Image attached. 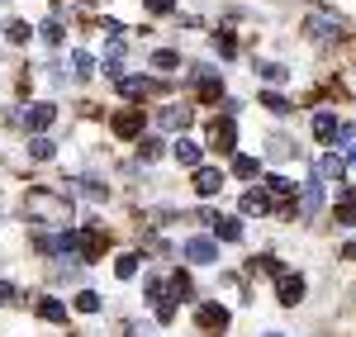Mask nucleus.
I'll return each mask as SVG.
<instances>
[{
	"label": "nucleus",
	"mask_w": 356,
	"mask_h": 337,
	"mask_svg": "<svg viewBox=\"0 0 356 337\" xmlns=\"http://www.w3.org/2000/svg\"><path fill=\"white\" fill-rule=\"evenodd\" d=\"M29 214H38L43 224H72V204L48 195V190H33V195H29Z\"/></svg>",
	"instance_id": "nucleus-1"
},
{
	"label": "nucleus",
	"mask_w": 356,
	"mask_h": 337,
	"mask_svg": "<svg viewBox=\"0 0 356 337\" xmlns=\"http://www.w3.org/2000/svg\"><path fill=\"white\" fill-rule=\"evenodd\" d=\"M181 252H186V261H195V266H214V261H219V247H214L209 238H186Z\"/></svg>",
	"instance_id": "nucleus-2"
},
{
	"label": "nucleus",
	"mask_w": 356,
	"mask_h": 337,
	"mask_svg": "<svg viewBox=\"0 0 356 337\" xmlns=\"http://www.w3.org/2000/svg\"><path fill=\"white\" fill-rule=\"evenodd\" d=\"M233 142H238V129H233V114H223V119H214V129H209V147H214V152H233Z\"/></svg>",
	"instance_id": "nucleus-3"
},
{
	"label": "nucleus",
	"mask_w": 356,
	"mask_h": 337,
	"mask_svg": "<svg viewBox=\"0 0 356 337\" xmlns=\"http://www.w3.org/2000/svg\"><path fill=\"white\" fill-rule=\"evenodd\" d=\"M275 295H280L285 309H295V304L304 299V281H300V276H290V271H280V276H275Z\"/></svg>",
	"instance_id": "nucleus-4"
},
{
	"label": "nucleus",
	"mask_w": 356,
	"mask_h": 337,
	"mask_svg": "<svg viewBox=\"0 0 356 337\" xmlns=\"http://www.w3.org/2000/svg\"><path fill=\"white\" fill-rule=\"evenodd\" d=\"M53 119H57V105H48V100H38V105H29V110H24V124L33 129V133H43Z\"/></svg>",
	"instance_id": "nucleus-5"
},
{
	"label": "nucleus",
	"mask_w": 356,
	"mask_h": 337,
	"mask_svg": "<svg viewBox=\"0 0 356 337\" xmlns=\"http://www.w3.org/2000/svg\"><path fill=\"white\" fill-rule=\"evenodd\" d=\"M114 133H119V138H138V133H143V110L114 114Z\"/></svg>",
	"instance_id": "nucleus-6"
},
{
	"label": "nucleus",
	"mask_w": 356,
	"mask_h": 337,
	"mask_svg": "<svg viewBox=\"0 0 356 337\" xmlns=\"http://www.w3.org/2000/svg\"><path fill=\"white\" fill-rule=\"evenodd\" d=\"M195 190H200V195H219V190H223V171L200 167V171H195Z\"/></svg>",
	"instance_id": "nucleus-7"
},
{
	"label": "nucleus",
	"mask_w": 356,
	"mask_h": 337,
	"mask_svg": "<svg viewBox=\"0 0 356 337\" xmlns=\"http://www.w3.org/2000/svg\"><path fill=\"white\" fill-rule=\"evenodd\" d=\"M323 209V186L314 181V186H304V195H300V219H314Z\"/></svg>",
	"instance_id": "nucleus-8"
},
{
	"label": "nucleus",
	"mask_w": 356,
	"mask_h": 337,
	"mask_svg": "<svg viewBox=\"0 0 356 337\" xmlns=\"http://www.w3.org/2000/svg\"><path fill=\"white\" fill-rule=\"evenodd\" d=\"M171 152H176V162H181V167L200 171V142H191V138H176V142H171Z\"/></svg>",
	"instance_id": "nucleus-9"
},
{
	"label": "nucleus",
	"mask_w": 356,
	"mask_h": 337,
	"mask_svg": "<svg viewBox=\"0 0 356 337\" xmlns=\"http://www.w3.org/2000/svg\"><path fill=\"white\" fill-rule=\"evenodd\" d=\"M204 224H214V233H219L223 243H238V238H243V224H238V219H219V214H204Z\"/></svg>",
	"instance_id": "nucleus-10"
},
{
	"label": "nucleus",
	"mask_w": 356,
	"mask_h": 337,
	"mask_svg": "<svg viewBox=\"0 0 356 337\" xmlns=\"http://www.w3.org/2000/svg\"><path fill=\"white\" fill-rule=\"evenodd\" d=\"M53 152H57L53 138H43V133H33V138H29V157H33V162H53Z\"/></svg>",
	"instance_id": "nucleus-11"
},
{
	"label": "nucleus",
	"mask_w": 356,
	"mask_h": 337,
	"mask_svg": "<svg viewBox=\"0 0 356 337\" xmlns=\"http://www.w3.org/2000/svg\"><path fill=\"white\" fill-rule=\"evenodd\" d=\"M314 138H337V114H328V110H318L314 114Z\"/></svg>",
	"instance_id": "nucleus-12"
},
{
	"label": "nucleus",
	"mask_w": 356,
	"mask_h": 337,
	"mask_svg": "<svg viewBox=\"0 0 356 337\" xmlns=\"http://www.w3.org/2000/svg\"><path fill=\"white\" fill-rule=\"evenodd\" d=\"M195 318H200V328H223V323H228V309H219V304H200Z\"/></svg>",
	"instance_id": "nucleus-13"
},
{
	"label": "nucleus",
	"mask_w": 356,
	"mask_h": 337,
	"mask_svg": "<svg viewBox=\"0 0 356 337\" xmlns=\"http://www.w3.org/2000/svg\"><path fill=\"white\" fill-rule=\"evenodd\" d=\"M309 33H314V38H337L342 24H337V19H323V15H314V19H309Z\"/></svg>",
	"instance_id": "nucleus-14"
},
{
	"label": "nucleus",
	"mask_w": 356,
	"mask_h": 337,
	"mask_svg": "<svg viewBox=\"0 0 356 337\" xmlns=\"http://www.w3.org/2000/svg\"><path fill=\"white\" fill-rule=\"evenodd\" d=\"M38 318H48V323H67V304H62V299H38Z\"/></svg>",
	"instance_id": "nucleus-15"
},
{
	"label": "nucleus",
	"mask_w": 356,
	"mask_h": 337,
	"mask_svg": "<svg viewBox=\"0 0 356 337\" xmlns=\"http://www.w3.org/2000/svg\"><path fill=\"white\" fill-rule=\"evenodd\" d=\"M119 90H124L129 100H138V95H147V90H152V81H147V76H119Z\"/></svg>",
	"instance_id": "nucleus-16"
},
{
	"label": "nucleus",
	"mask_w": 356,
	"mask_h": 337,
	"mask_svg": "<svg viewBox=\"0 0 356 337\" xmlns=\"http://www.w3.org/2000/svg\"><path fill=\"white\" fill-rule=\"evenodd\" d=\"M342 171H347V162H342V157H323V162H318V176H323V181H342Z\"/></svg>",
	"instance_id": "nucleus-17"
},
{
	"label": "nucleus",
	"mask_w": 356,
	"mask_h": 337,
	"mask_svg": "<svg viewBox=\"0 0 356 337\" xmlns=\"http://www.w3.org/2000/svg\"><path fill=\"white\" fill-rule=\"evenodd\" d=\"M200 95H204V100H219L223 95V81L214 76V72H200Z\"/></svg>",
	"instance_id": "nucleus-18"
},
{
	"label": "nucleus",
	"mask_w": 356,
	"mask_h": 337,
	"mask_svg": "<svg viewBox=\"0 0 356 337\" xmlns=\"http://www.w3.org/2000/svg\"><path fill=\"white\" fill-rule=\"evenodd\" d=\"M257 171H261V162H257V157H233V176H243V181H252V176H257Z\"/></svg>",
	"instance_id": "nucleus-19"
},
{
	"label": "nucleus",
	"mask_w": 356,
	"mask_h": 337,
	"mask_svg": "<svg viewBox=\"0 0 356 337\" xmlns=\"http://www.w3.org/2000/svg\"><path fill=\"white\" fill-rule=\"evenodd\" d=\"M114 276H119V281H134V276H138V256L124 252L119 261H114Z\"/></svg>",
	"instance_id": "nucleus-20"
},
{
	"label": "nucleus",
	"mask_w": 356,
	"mask_h": 337,
	"mask_svg": "<svg viewBox=\"0 0 356 337\" xmlns=\"http://www.w3.org/2000/svg\"><path fill=\"white\" fill-rule=\"evenodd\" d=\"M162 124H166V129H186V124H191V110L171 105V110H162Z\"/></svg>",
	"instance_id": "nucleus-21"
},
{
	"label": "nucleus",
	"mask_w": 356,
	"mask_h": 337,
	"mask_svg": "<svg viewBox=\"0 0 356 337\" xmlns=\"http://www.w3.org/2000/svg\"><path fill=\"white\" fill-rule=\"evenodd\" d=\"M290 190H295V186H290L285 176H266V199H285Z\"/></svg>",
	"instance_id": "nucleus-22"
},
{
	"label": "nucleus",
	"mask_w": 356,
	"mask_h": 337,
	"mask_svg": "<svg viewBox=\"0 0 356 337\" xmlns=\"http://www.w3.org/2000/svg\"><path fill=\"white\" fill-rule=\"evenodd\" d=\"M266 209H271V199H266V195H257V190H247V195H243V214H266Z\"/></svg>",
	"instance_id": "nucleus-23"
},
{
	"label": "nucleus",
	"mask_w": 356,
	"mask_h": 337,
	"mask_svg": "<svg viewBox=\"0 0 356 337\" xmlns=\"http://www.w3.org/2000/svg\"><path fill=\"white\" fill-rule=\"evenodd\" d=\"M332 219H337V224H356V190H352L347 199H342L337 209H332Z\"/></svg>",
	"instance_id": "nucleus-24"
},
{
	"label": "nucleus",
	"mask_w": 356,
	"mask_h": 337,
	"mask_svg": "<svg viewBox=\"0 0 356 337\" xmlns=\"http://www.w3.org/2000/svg\"><path fill=\"white\" fill-rule=\"evenodd\" d=\"M257 72H261V81H271V85H280L285 76H290V72H285V67H275V62H257Z\"/></svg>",
	"instance_id": "nucleus-25"
},
{
	"label": "nucleus",
	"mask_w": 356,
	"mask_h": 337,
	"mask_svg": "<svg viewBox=\"0 0 356 337\" xmlns=\"http://www.w3.org/2000/svg\"><path fill=\"white\" fill-rule=\"evenodd\" d=\"M76 309L81 313H100V295H95V290H81V295H76Z\"/></svg>",
	"instance_id": "nucleus-26"
},
{
	"label": "nucleus",
	"mask_w": 356,
	"mask_h": 337,
	"mask_svg": "<svg viewBox=\"0 0 356 337\" xmlns=\"http://www.w3.org/2000/svg\"><path fill=\"white\" fill-rule=\"evenodd\" d=\"M176 62H181V57L171 53V48H157V53H152V67H157V72H171Z\"/></svg>",
	"instance_id": "nucleus-27"
},
{
	"label": "nucleus",
	"mask_w": 356,
	"mask_h": 337,
	"mask_svg": "<svg viewBox=\"0 0 356 337\" xmlns=\"http://www.w3.org/2000/svg\"><path fill=\"white\" fill-rule=\"evenodd\" d=\"M5 38H10V43H24V38H29V24H24V19H10V24H5Z\"/></svg>",
	"instance_id": "nucleus-28"
},
{
	"label": "nucleus",
	"mask_w": 356,
	"mask_h": 337,
	"mask_svg": "<svg viewBox=\"0 0 356 337\" xmlns=\"http://www.w3.org/2000/svg\"><path fill=\"white\" fill-rule=\"evenodd\" d=\"M252 271H266V276H280V261H275V256H252Z\"/></svg>",
	"instance_id": "nucleus-29"
},
{
	"label": "nucleus",
	"mask_w": 356,
	"mask_h": 337,
	"mask_svg": "<svg viewBox=\"0 0 356 337\" xmlns=\"http://www.w3.org/2000/svg\"><path fill=\"white\" fill-rule=\"evenodd\" d=\"M214 48H219V57H233V53H238V43H233V33H214Z\"/></svg>",
	"instance_id": "nucleus-30"
},
{
	"label": "nucleus",
	"mask_w": 356,
	"mask_h": 337,
	"mask_svg": "<svg viewBox=\"0 0 356 337\" xmlns=\"http://www.w3.org/2000/svg\"><path fill=\"white\" fill-rule=\"evenodd\" d=\"M261 105H266L271 114H285V110H290V105H285V95H275V90H266V95H261Z\"/></svg>",
	"instance_id": "nucleus-31"
},
{
	"label": "nucleus",
	"mask_w": 356,
	"mask_h": 337,
	"mask_svg": "<svg viewBox=\"0 0 356 337\" xmlns=\"http://www.w3.org/2000/svg\"><path fill=\"white\" fill-rule=\"evenodd\" d=\"M157 152H162V142H157V138H143V142H138V157H143V162H152Z\"/></svg>",
	"instance_id": "nucleus-32"
},
{
	"label": "nucleus",
	"mask_w": 356,
	"mask_h": 337,
	"mask_svg": "<svg viewBox=\"0 0 356 337\" xmlns=\"http://www.w3.org/2000/svg\"><path fill=\"white\" fill-rule=\"evenodd\" d=\"M72 67H76L81 76H90V67H95V57H90V53H76V57H72Z\"/></svg>",
	"instance_id": "nucleus-33"
},
{
	"label": "nucleus",
	"mask_w": 356,
	"mask_h": 337,
	"mask_svg": "<svg viewBox=\"0 0 356 337\" xmlns=\"http://www.w3.org/2000/svg\"><path fill=\"white\" fill-rule=\"evenodd\" d=\"M157 318L171 323V318H176V304H171V299H157Z\"/></svg>",
	"instance_id": "nucleus-34"
},
{
	"label": "nucleus",
	"mask_w": 356,
	"mask_h": 337,
	"mask_svg": "<svg viewBox=\"0 0 356 337\" xmlns=\"http://www.w3.org/2000/svg\"><path fill=\"white\" fill-rule=\"evenodd\" d=\"M147 10H152V15H171V10H176V0H147Z\"/></svg>",
	"instance_id": "nucleus-35"
},
{
	"label": "nucleus",
	"mask_w": 356,
	"mask_h": 337,
	"mask_svg": "<svg viewBox=\"0 0 356 337\" xmlns=\"http://www.w3.org/2000/svg\"><path fill=\"white\" fill-rule=\"evenodd\" d=\"M43 38H48V43H57V38H62V24H57V19H48V24H43Z\"/></svg>",
	"instance_id": "nucleus-36"
},
{
	"label": "nucleus",
	"mask_w": 356,
	"mask_h": 337,
	"mask_svg": "<svg viewBox=\"0 0 356 337\" xmlns=\"http://www.w3.org/2000/svg\"><path fill=\"white\" fill-rule=\"evenodd\" d=\"M0 304H15V285L10 281H0Z\"/></svg>",
	"instance_id": "nucleus-37"
},
{
	"label": "nucleus",
	"mask_w": 356,
	"mask_h": 337,
	"mask_svg": "<svg viewBox=\"0 0 356 337\" xmlns=\"http://www.w3.org/2000/svg\"><path fill=\"white\" fill-rule=\"evenodd\" d=\"M134 337H157V333H152V328H134Z\"/></svg>",
	"instance_id": "nucleus-38"
},
{
	"label": "nucleus",
	"mask_w": 356,
	"mask_h": 337,
	"mask_svg": "<svg viewBox=\"0 0 356 337\" xmlns=\"http://www.w3.org/2000/svg\"><path fill=\"white\" fill-rule=\"evenodd\" d=\"M352 167H356V147H352Z\"/></svg>",
	"instance_id": "nucleus-39"
},
{
	"label": "nucleus",
	"mask_w": 356,
	"mask_h": 337,
	"mask_svg": "<svg viewBox=\"0 0 356 337\" xmlns=\"http://www.w3.org/2000/svg\"><path fill=\"white\" fill-rule=\"evenodd\" d=\"M266 337H280V333H266Z\"/></svg>",
	"instance_id": "nucleus-40"
},
{
	"label": "nucleus",
	"mask_w": 356,
	"mask_h": 337,
	"mask_svg": "<svg viewBox=\"0 0 356 337\" xmlns=\"http://www.w3.org/2000/svg\"><path fill=\"white\" fill-rule=\"evenodd\" d=\"M0 5H5V0H0Z\"/></svg>",
	"instance_id": "nucleus-41"
}]
</instances>
